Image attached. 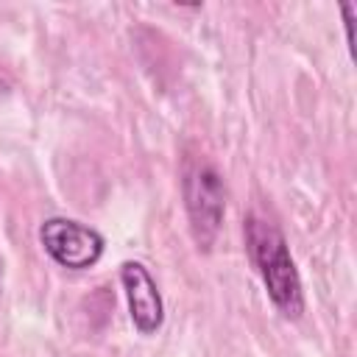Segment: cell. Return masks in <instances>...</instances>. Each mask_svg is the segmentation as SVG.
I'll return each instance as SVG.
<instances>
[{
	"label": "cell",
	"mask_w": 357,
	"mask_h": 357,
	"mask_svg": "<svg viewBox=\"0 0 357 357\" xmlns=\"http://www.w3.org/2000/svg\"><path fill=\"white\" fill-rule=\"evenodd\" d=\"M245 243H248V254L262 276V284H265L273 307L284 318H298L304 312V290H301V279H298V271L290 257L284 234L265 218L248 215L245 218Z\"/></svg>",
	"instance_id": "1"
},
{
	"label": "cell",
	"mask_w": 357,
	"mask_h": 357,
	"mask_svg": "<svg viewBox=\"0 0 357 357\" xmlns=\"http://www.w3.org/2000/svg\"><path fill=\"white\" fill-rule=\"evenodd\" d=\"M181 192H184V206L190 218L192 237L198 248L209 251L218 240L220 223H223V209H226V192L218 170L206 162H187L184 176H181Z\"/></svg>",
	"instance_id": "2"
},
{
	"label": "cell",
	"mask_w": 357,
	"mask_h": 357,
	"mask_svg": "<svg viewBox=\"0 0 357 357\" xmlns=\"http://www.w3.org/2000/svg\"><path fill=\"white\" fill-rule=\"evenodd\" d=\"M39 243L47 257L67 271L92 268L103 254L100 231L70 218H47L39 226Z\"/></svg>",
	"instance_id": "3"
},
{
	"label": "cell",
	"mask_w": 357,
	"mask_h": 357,
	"mask_svg": "<svg viewBox=\"0 0 357 357\" xmlns=\"http://www.w3.org/2000/svg\"><path fill=\"white\" fill-rule=\"evenodd\" d=\"M120 282H123L128 315H131V324L137 326V332H142V335L156 332L165 321V304H162V293H159L153 276L148 273V268L142 262L128 259L120 265Z\"/></svg>",
	"instance_id": "4"
}]
</instances>
